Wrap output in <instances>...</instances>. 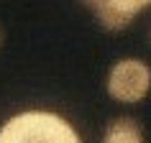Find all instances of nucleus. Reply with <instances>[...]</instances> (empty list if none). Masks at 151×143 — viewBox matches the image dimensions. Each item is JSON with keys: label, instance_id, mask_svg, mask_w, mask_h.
<instances>
[{"label": "nucleus", "instance_id": "2", "mask_svg": "<svg viewBox=\"0 0 151 143\" xmlns=\"http://www.w3.org/2000/svg\"><path fill=\"white\" fill-rule=\"evenodd\" d=\"M151 89V69L141 59H120L108 74V95L118 102H141Z\"/></svg>", "mask_w": 151, "mask_h": 143}, {"label": "nucleus", "instance_id": "5", "mask_svg": "<svg viewBox=\"0 0 151 143\" xmlns=\"http://www.w3.org/2000/svg\"><path fill=\"white\" fill-rule=\"evenodd\" d=\"M149 3H151V0H149Z\"/></svg>", "mask_w": 151, "mask_h": 143}, {"label": "nucleus", "instance_id": "4", "mask_svg": "<svg viewBox=\"0 0 151 143\" xmlns=\"http://www.w3.org/2000/svg\"><path fill=\"white\" fill-rule=\"evenodd\" d=\"M82 3H85V5H87L92 13H95V10H100V8L105 5V0H82Z\"/></svg>", "mask_w": 151, "mask_h": 143}, {"label": "nucleus", "instance_id": "1", "mask_svg": "<svg viewBox=\"0 0 151 143\" xmlns=\"http://www.w3.org/2000/svg\"><path fill=\"white\" fill-rule=\"evenodd\" d=\"M0 143H82L72 123L44 110L13 115L0 128Z\"/></svg>", "mask_w": 151, "mask_h": 143}, {"label": "nucleus", "instance_id": "3", "mask_svg": "<svg viewBox=\"0 0 151 143\" xmlns=\"http://www.w3.org/2000/svg\"><path fill=\"white\" fill-rule=\"evenodd\" d=\"M103 143H146V138H143V130L136 120L118 118L108 125Z\"/></svg>", "mask_w": 151, "mask_h": 143}]
</instances>
